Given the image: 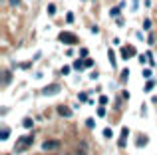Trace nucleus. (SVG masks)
<instances>
[{
    "label": "nucleus",
    "instance_id": "9d476101",
    "mask_svg": "<svg viewBox=\"0 0 157 155\" xmlns=\"http://www.w3.org/2000/svg\"><path fill=\"white\" fill-rule=\"evenodd\" d=\"M8 135H10V131H8V129H4V131H2V139H8Z\"/></svg>",
    "mask_w": 157,
    "mask_h": 155
},
{
    "label": "nucleus",
    "instance_id": "6e6552de",
    "mask_svg": "<svg viewBox=\"0 0 157 155\" xmlns=\"http://www.w3.org/2000/svg\"><path fill=\"white\" fill-rule=\"evenodd\" d=\"M153 86H155V82L151 80V82H147V84H145V89L149 91V89H153Z\"/></svg>",
    "mask_w": 157,
    "mask_h": 155
},
{
    "label": "nucleus",
    "instance_id": "20e7f679",
    "mask_svg": "<svg viewBox=\"0 0 157 155\" xmlns=\"http://www.w3.org/2000/svg\"><path fill=\"white\" fill-rule=\"evenodd\" d=\"M58 145H60L58 141H54V139H50V141H44V145H42V147H44L46 151H52V149H56Z\"/></svg>",
    "mask_w": 157,
    "mask_h": 155
},
{
    "label": "nucleus",
    "instance_id": "f257e3e1",
    "mask_svg": "<svg viewBox=\"0 0 157 155\" xmlns=\"http://www.w3.org/2000/svg\"><path fill=\"white\" fill-rule=\"evenodd\" d=\"M60 42H66V44H74V42H76V36H72L70 32H62V34H60Z\"/></svg>",
    "mask_w": 157,
    "mask_h": 155
},
{
    "label": "nucleus",
    "instance_id": "1a4fd4ad",
    "mask_svg": "<svg viewBox=\"0 0 157 155\" xmlns=\"http://www.w3.org/2000/svg\"><path fill=\"white\" fill-rule=\"evenodd\" d=\"M48 12H50V14H54V12H56V6H54V4H50V6H48Z\"/></svg>",
    "mask_w": 157,
    "mask_h": 155
},
{
    "label": "nucleus",
    "instance_id": "f8f14e48",
    "mask_svg": "<svg viewBox=\"0 0 157 155\" xmlns=\"http://www.w3.org/2000/svg\"><path fill=\"white\" fill-rule=\"evenodd\" d=\"M80 101H88V96L86 94H80Z\"/></svg>",
    "mask_w": 157,
    "mask_h": 155
},
{
    "label": "nucleus",
    "instance_id": "7ed1b4c3",
    "mask_svg": "<svg viewBox=\"0 0 157 155\" xmlns=\"http://www.w3.org/2000/svg\"><path fill=\"white\" fill-rule=\"evenodd\" d=\"M121 56H124V58H131V56H135V48L133 46H125L124 50H121Z\"/></svg>",
    "mask_w": 157,
    "mask_h": 155
},
{
    "label": "nucleus",
    "instance_id": "9b49d317",
    "mask_svg": "<svg viewBox=\"0 0 157 155\" xmlns=\"http://www.w3.org/2000/svg\"><path fill=\"white\" fill-rule=\"evenodd\" d=\"M98 115H100V117H103V115H105V110H103V108H100V110H98Z\"/></svg>",
    "mask_w": 157,
    "mask_h": 155
},
{
    "label": "nucleus",
    "instance_id": "39448f33",
    "mask_svg": "<svg viewBox=\"0 0 157 155\" xmlns=\"http://www.w3.org/2000/svg\"><path fill=\"white\" fill-rule=\"evenodd\" d=\"M58 113H60V115H64V117H70V115H72V110L66 108V105H60V108H58Z\"/></svg>",
    "mask_w": 157,
    "mask_h": 155
},
{
    "label": "nucleus",
    "instance_id": "4468645a",
    "mask_svg": "<svg viewBox=\"0 0 157 155\" xmlns=\"http://www.w3.org/2000/svg\"><path fill=\"white\" fill-rule=\"evenodd\" d=\"M86 125H88V127H94L96 123H94V119H88V121H86Z\"/></svg>",
    "mask_w": 157,
    "mask_h": 155
},
{
    "label": "nucleus",
    "instance_id": "423d86ee",
    "mask_svg": "<svg viewBox=\"0 0 157 155\" xmlns=\"http://www.w3.org/2000/svg\"><path fill=\"white\" fill-rule=\"evenodd\" d=\"M78 155H88V145L84 143V141L78 145Z\"/></svg>",
    "mask_w": 157,
    "mask_h": 155
},
{
    "label": "nucleus",
    "instance_id": "0eeeda50",
    "mask_svg": "<svg viewBox=\"0 0 157 155\" xmlns=\"http://www.w3.org/2000/svg\"><path fill=\"white\" fill-rule=\"evenodd\" d=\"M84 68H86V62H82V60H78L74 64V70H84Z\"/></svg>",
    "mask_w": 157,
    "mask_h": 155
},
{
    "label": "nucleus",
    "instance_id": "ddd939ff",
    "mask_svg": "<svg viewBox=\"0 0 157 155\" xmlns=\"http://www.w3.org/2000/svg\"><path fill=\"white\" fill-rule=\"evenodd\" d=\"M32 125V119H24V127H30Z\"/></svg>",
    "mask_w": 157,
    "mask_h": 155
},
{
    "label": "nucleus",
    "instance_id": "f03ea898",
    "mask_svg": "<svg viewBox=\"0 0 157 155\" xmlns=\"http://www.w3.org/2000/svg\"><path fill=\"white\" fill-rule=\"evenodd\" d=\"M42 91H44V96H54V94L60 91V86H58V84H54V86H46Z\"/></svg>",
    "mask_w": 157,
    "mask_h": 155
},
{
    "label": "nucleus",
    "instance_id": "2eb2a0df",
    "mask_svg": "<svg viewBox=\"0 0 157 155\" xmlns=\"http://www.w3.org/2000/svg\"><path fill=\"white\" fill-rule=\"evenodd\" d=\"M18 2H20V0H10V4H12V6H16Z\"/></svg>",
    "mask_w": 157,
    "mask_h": 155
}]
</instances>
